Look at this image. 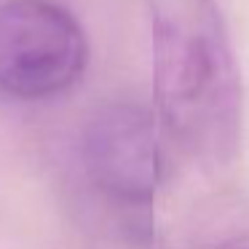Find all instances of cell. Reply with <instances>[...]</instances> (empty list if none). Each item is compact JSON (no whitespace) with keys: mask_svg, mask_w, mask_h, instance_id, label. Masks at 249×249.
<instances>
[{"mask_svg":"<svg viewBox=\"0 0 249 249\" xmlns=\"http://www.w3.org/2000/svg\"><path fill=\"white\" fill-rule=\"evenodd\" d=\"M147 6L161 126L196 161L225 163L241 134V81L214 0Z\"/></svg>","mask_w":249,"mask_h":249,"instance_id":"obj_1","label":"cell"},{"mask_svg":"<svg viewBox=\"0 0 249 249\" xmlns=\"http://www.w3.org/2000/svg\"><path fill=\"white\" fill-rule=\"evenodd\" d=\"M86 35L67 8L51 0L0 6V91L38 102L65 94L86 70Z\"/></svg>","mask_w":249,"mask_h":249,"instance_id":"obj_2","label":"cell"},{"mask_svg":"<svg viewBox=\"0 0 249 249\" xmlns=\"http://www.w3.org/2000/svg\"><path fill=\"white\" fill-rule=\"evenodd\" d=\"M83 163L91 182L126 212H150L161 179V145L153 115L140 105H105L89 118Z\"/></svg>","mask_w":249,"mask_h":249,"instance_id":"obj_3","label":"cell"}]
</instances>
